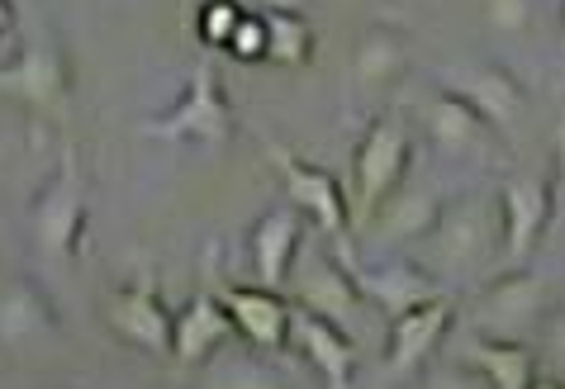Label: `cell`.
I'll return each instance as SVG.
<instances>
[{
    "label": "cell",
    "instance_id": "277c9868",
    "mask_svg": "<svg viewBox=\"0 0 565 389\" xmlns=\"http://www.w3.org/2000/svg\"><path fill=\"white\" fill-rule=\"evenodd\" d=\"M552 300L556 294L542 275H532L527 267H504L499 275L484 280L476 300H470V328L509 342H532Z\"/></svg>",
    "mask_w": 565,
    "mask_h": 389
},
{
    "label": "cell",
    "instance_id": "9c48e42d",
    "mask_svg": "<svg viewBox=\"0 0 565 389\" xmlns=\"http://www.w3.org/2000/svg\"><path fill=\"white\" fill-rule=\"evenodd\" d=\"M451 328H457V300L447 290L428 294L399 314H390V328H385V370L399 380L418 376L423 366L433 361L437 352L447 347Z\"/></svg>",
    "mask_w": 565,
    "mask_h": 389
},
{
    "label": "cell",
    "instance_id": "8992f818",
    "mask_svg": "<svg viewBox=\"0 0 565 389\" xmlns=\"http://www.w3.org/2000/svg\"><path fill=\"white\" fill-rule=\"evenodd\" d=\"M286 290H290V304H300V309H309V314L338 323V328H348L356 337L361 314H366V300H361L348 261H342L338 252L305 242L290 275H286Z\"/></svg>",
    "mask_w": 565,
    "mask_h": 389
},
{
    "label": "cell",
    "instance_id": "ba28073f",
    "mask_svg": "<svg viewBox=\"0 0 565 389\" xmlns=\"http://www.w3.org/2000/svg\"><path fill=\"white\" fill-rule=\"evenodd\" d=\"M266 158H271V171L286 191V205H295L305 219L323 233V238H352V209H348V191L328 176L323 166L305 162L300 152L280 148V143H266Z\"/></svg>",
    "mask_w": 565,
    "mask_h": 389
},
{
    "label": "cell",
    "instance_id": "7c38bea8",
    "mask_svg": "<svg viewBox=\"0 0 565 389\" xmlns=\"http://www.w3.org/2000/svg\"><path fill=\"white\" fill-rule=\"evenodd\" d=\"M62 333L57 304L24 271H0V352H43Z\"/></svg>",
    "mask_w": 565,
    "mask_h": 389
},
{
    "label": "cell",
    "instance_id": "d4e9b609",
    "mask_svg": "<svg viewBox=\"0 0 565 389\" xmlns=\"http://www.w3.org/2000/svg\"><path fill=\"white\" fill-rule=\"evenodd\" d=\"M243 14H247L243 0H200V6H195V39H200V48L224 53Z\"/></svg>",
    "mask_w": 565,
    "mask_h": 389
},
{
    "label": "cell",
    "instance_id": "7402d4cb",
    "mask_svg": "<svg viewBox=\"0 0 565 389\" xmlns=\"http://www.w3.org/2000/svg\"><path fill=\"white\" fill-rule=\"evenodd\" d=\"M461 361L494 389H537L542 385L532 342H509V337H490V333L470 328L461 342Z\"/></svg>",
    "mask_w": 565,
    "mask_h": 389
},
{
    "label": "cell",
    "instance_id": "6da1fadb",
    "mask_svg": "<svg viewBox=\"0 0 565 389\" xmlns=\"http://www.w3.org/2000/svg\"><path fill=\"white\" fill-rule=\"evenodd\" d=\"M409 257L418 267H428L437 280H476L490 267H504L494 195H447L433 228L409 247Z\"/></svg>",
    "mask_w": 565,
    "mask_h": 389
},
{
    "label": "cell",
    "instance_id": "1f68e13d",
    "mask_svg": "<svg viewBox=\"0 0 565 389\" xmlns=\"http://www.w3.org/2000/svg\"><path fill=\"white\" fill-rule=\"evenodd\" d=\"M0 152H6V133H0Z\"/></svg>",
    "mask_w": 565,
    "mask_h": 389
},
{
    "label": "cell",
    "instance_id": "ffe728a7",
    "mask_svg": "<svg viewBox=\"0 0 565 389\" xmlns=\"http://www.w3.org/2000/svg\"><path fill=\"white\" fill-rule=\"evenodd\" d=\"M305 247V214L295 205L262 209L253 228H247V261H253V280L271 290H286V275Z\"/></svg>",
    "mask_w": 565,
    "mask_h": 389
},
{
    "label": "cell",
    "instance_id": "ac0fdd59",
    "mask_svg": "<svg viewBox=\"0 0 565 389\" xmlns=\"http://www.w3.org/2000/svg\"><path fill=\"white\" fill-rule=\"evenodd\" d=\"M171 309L152 285H119L105 300V323L124 347L143 356H167L171 352Z\"/></svg>",
    "mask_w": 565,
    "mask_h": 389
},
{
    "label": "cell",
    "instance_id": "e0dca14e",
    "mask_svg": "<svg viewBox=\"0 0 565 389\" xmlns=\"http://www.w3.org/2000/svg\"><path fill=\"white\" fill-rule=\"evenodd\" d=\"M228 318H233V337L253 352H286V337H290V300L286 290H271V285H224L218 290Z\"/></svg>",
    "mask_w": 565,
    "mask_h": 389
},
{
    "label": "cell",
    "instance_id": "4fadbf2b",
    "mask_svg": "<svg viewBox=\"0 0 565 389\" xmlns=\"http://www.w3.org/2000/svg\"><path fill=\"white\" fill-rule=\"evenodd\" d=\"M286 352H295L313 370V376H319L323 385H333V389H348L356 380V366H361L356 337L348 328H338V323L309 314V309H300V304H290Z\"/></svg>",
    "mask_w": 565,
    "mask_h": 389
},
{
    "label": "cell",
    "instance_id": "4316f807",
    "mask_svg": "<svg viewBox=\"0 0 565 389\" xmlns=\"http://www.w3.org/2000/svg\"><path fill=\"white\" fill-rule=\"evenodd\" d=\"M224 53H228L233 62H266V14H262V10H247V14H243Z\"/></svg>",
    "mask_w": 565,
    "mask_h": 389
},
{
    "label": "cell",
    "instance_id": "d6986e66",
    "mask_svg": "<svg viewBox=\"0 0 565 389\" xmlns=\"http://www.w3.org/2000/svg\"><path fill=\"white\" fill-rule=\"evenodd\" d=\"M233 342V318L218 294H191L177 314H171V352L167 361H177L181 370L210 366L218 352Z\"/></svg>",
    "mask_w": 565,
    "mask_h": 389
},
{
    "label": "cell",
    "instance_id": "cb8c5ba5",
    "mask_svg": "<svg viewBox=\"0 0 565 389\" xmlns=\"http://www.w3.org/2000/svg\"><path fill=\"white\" fill-rule=\"evenodd\" d=\"M532 356H537L542 385H565V300H552L537 337H532Z\"/></svg>",
    "mask_w": 565,
    "mask_h": 389
},
{
    "label": "cell",
    "instance_id": "7a4b0ae2",
    "mask_svg": "<svg viewBox=\"0 0 565 389\" xmlns=\"http://www.w3.org/2000/svg\"><path fill=\"white\" fill-rule=\"evenodd\" d=\"M414 166V133L399 115H375L361 129L352 148V181H348V209H352V233L371 224V214L385 205V195L409 176Z\"/></svg>",
    "mask_w": 565,
    "mask_h": 389
},
{
    "label": "cell",
    "instance_id": "f546056e",
    "mask_svg": "<svg viewBox=\"0 0 565 389\" xmlns=\"http://www.w3.org/2000/svg\"><path fill=\"white\" fill-rule=\"evenodd\" d=\"M309 0H257V10H305Z\"/></svg>",
    "mask_w": 565,
    "mask_h": 389
},
{
    "label": "cell",
    "instance_id": "52a82bcc",
    "mask_svg": "<svg viewBox=\"0 0 565 389\" xmlns=\"http://www.w3.org/2000/svg\"><path fill=\"white\" fill-rule=\"evenodd\" d=\"M143 133L162 138V143H224V138H233V105L218 72L195 67L191 82L181 86V96L162 115H152Z\"/></svg>",
    "mask_w": 565,
    "mask_h": 389
},
{
    "label": "cell",
    "instance_id": "f1b7e54d",
    "mask_svg": "<svg viewBox=\"0 0 565 389\" xmlns=\"http://www.w3.org/2000/svg\"><path fill=\"white\" fill-rule=\"evenodd\" d=\"M14 39H20V10L14 0H0V48H10Z\"/></svg>",
    "mask_w": 565,
    "mask_h": 389
},
{
    "label": "cell",
    "instance_id": "30bf717a",
    "mask_svg": "<svg viewBox=\"0 0 565 389\" xmlns=\"http://www.w3.org/2000/svg\"><path fill=\"white\" fill-rule=\"evenodd\" d=\"M348 238H338V257L348 261V271L356 280L361 300H366V309H375V314H399V309H409L418 300H428V294H437L443 285H437V275L428 267H418V261L409 252H381V257H356L342 247Z\"/></svg>",
    "mask_w": 565,
    "mask_h": 389
},
{
    "label": "cell",
    "instance_id": "8fae6325",
    "mask_svg": "<svg viewBox=\"0 0 565 389\" xmlns=\"http://www.w3.org/2000/svg\"><path fill=\"white\" fill-rule=\"evenodd\" d=\"M499 205V247L504 267H527L537 242L552 228V181L546 176H504L494 185Z\"/></svg>",
    "mask_w": 565,
    "mask_h": 389
},
{
    "label": "cell",
    "instance_id": "4dcf8cb0",
    "mask_svg": "<svg viewBox=\"0 0 565 389\" xmlns=\"http://www.w3.org/2000/svg\"><path fill=\"white\" fill-rule=\"evenodd\" d=\"M561 43H565V0H561Z\"/></svg>",
    "mask_w": 565,
    "mask_h": 389
},
{
    "label": "cell",
    "instance_id": "2e32d148",
    "mask_svg": "<svg viewBox=\"0 0 565 389\" xmlns=\"http://www.w3.org/2000/svg\"><path fill=\"white\" fill-rule=\"evenodd\" d=\"M447 90H457L461 100L476 105V115L504 138L518 123L527 119V90L513 72L494 67V62H470V67H451L447 72Z\"/></svg>",
    "mask_w": 565,
    "mask_h": 389
},
{
    "label": "cell",
    "instance_id": "603a6c76",
    "mask_svg": "<svg viewBox=\"0 0 565 389\" xmlns=\"http://www.w3.org/2000/svg\"><path fill=\"white\" fill-rule=\"evenodd\" d=\"M266 14V62L300 72L319 53V29L305 10H262Z\"/></svg>",
    "mask_w": 565,
    "mask_h": 389
},
{
    "label": "cell",
    "instance_id": "3957f363",
    "mask_svg": "<svg viewBox=\"0 0 565 389\" xmlns=\"http://www.w3.org/2000/svg\"><path fill=\"white\" fill-rule=\"evenodd\" d=\"M90 224V185L86 171L76 162V148H62L57 166L49 171V181L29 199V238L49 261H67L82 252Z\"/></svg>",
    "mask_w": 565,
    "mask_h": 389
},
{
    "label": "cell",
    "instance_id": "5bb4252c",
    "mask_svg": "<svg viewBox=\"0 0 565 389\" xmlns=\"http://www.w3.org/2000/svg\"><path fill=\"white\" fill-rule=\"evenodd\" d=\"M414 67V43L395 24H366L352 39L348 53V82L356 96H390L404 86V76Z\"/></svg>",
    "mask_w": 565,
    "mask_h": 389
},
{
    "label": "cell",
    "instance_id": "5b68a950",
    "mask_svg": "<svg viewBox=\"0 0 565 389\" xmlns=\"http://www.w3.org/2000/svg\"><path fill=\"white\" fill-rule=\"evenodd\" d=\"M72 90L67 53L53 34H20L0 57V96L20 100L34 115H57Z\"/></svg>",
    "mask_w": 565,
    "mask_h": 389
},
{
    "label": "cell",
    "instance_id": "9a60e30c",
    "mask_svg": "<svg viewBox=\"0 0 565 389\" xmlns=\"http://www.w3.org/2000/svg\"><path fill=\"white\" fill-rule=\"evenodd\" d=\"M443 191H437L433 176H423L418 166H409V176H404L395 191L385 195V205L371 214V224L361 233H371L381 247H414L423 233L433 228L437 209H443Z\"/></svg>",
    "mask_w": 565,
    "mask_h": 389
},
{
    "label": "cell",
    "instance_id": "44dd1931",
    "mask_svg": "<svg viewBox=\"0 0 565 389\" xmlns=\"http://www.w3.org/2000/svg\"><path fill=\"white\" fill-rule=\"evenodd\" d=\"M423 133L433 138L437 152L447 158H484L494 148V129L476 115V105L461 100L457 90H433L428 105H423Z\"/></svg>",
    "mask_w": 565,
    "mask_h": 389
},
{
    "label": "cell",
    "instance_id": "83f0119b",
    "mask_svg": "<svg viewBox=\"0 0 565 389\" xmlns=\"http://www.w3.org/2000/svg\"><path fill=\"white\" fill-rule=\"evenodd\" d=\"M552 228H565V115L556 123V138H552Z\"/></svg>",
    "mask_w": 565,
    "mask_h": 389
},
{
    "label": "cell",
    "instance_id": "484cf974",
    "mask_svg": "<svg viewBox=\"0 0 565 389\" xmlns=\"http://www.w3.org/2000/svg\"><path fill=\"white\" fill-rule=\"evenodd\" d=\"M480 24L499 39H527L537 29V0H480Z\"/></svg>",
    "mask_w": 565,
    "mask_h": 389
}]
</instances>
